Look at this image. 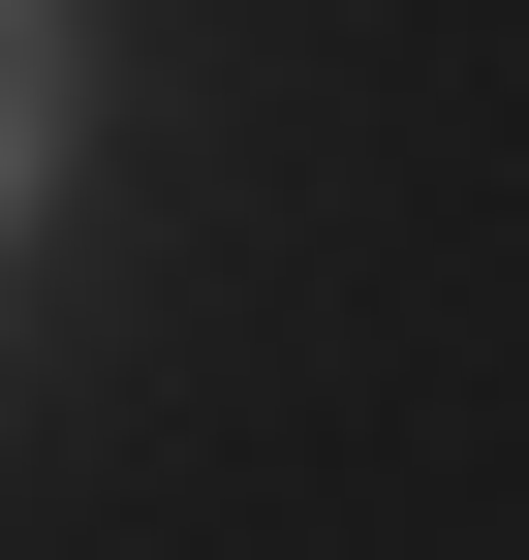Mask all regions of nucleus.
Returning a JSON list of instances; mask_svg holds the SVG:
<instances>
[{
	"mask_svg": "<svg viewBox=\"0 0 529 560\" xmlns=\"http://www.w3.org/2000/svg\"><path fill=\"white\" fill-rule=\"evenodd\" d=\"M32 187H62V32L0 0V219H32Z\"/></svg>",
	"mask_w": 529,
	"mask_h": 560,
	"instance_id": "1",
	"label": "nucleus"
}]
</instances>
